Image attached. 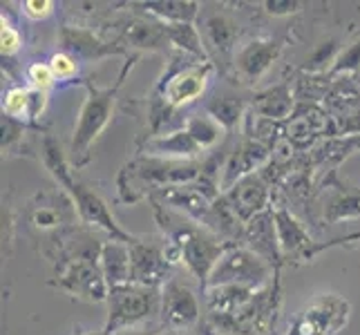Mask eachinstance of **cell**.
<instances>
[{
  "instance_id": "1",
  "label": "cell",
  "mask_w": 360,
  "mask_h": 335,
  "mask_svg": "<svg viewBox=\"0 0 360 335\" xmlns=\"http://www.w3.org/2000/svg\"><path fill=\"white\" fill-rule=\"evenodd\" d=\"M153 202V213L159 223L164 239L177 248L179 262L186 264L191 275L202 284V291L206 289L210 270L215 268L219 262V257L224 255V251L231 246L224 239H219L217 235H213L208 228L200 226L197 221L184 217L177 210H172L164 204Z\"/></svg>"
},
{
  "instance_id": "2",
  "label": "cell",
  "mask_w": 360,
  "mask_h": 335,
  "mask_svg": "<svg viewBox=\"0 0 360 335\" xmlns=\"http://www.w3.org/2000/svg\"><path fill=\"white\" fill-rule=\"evenodd\" d=\"M41 155H43L45 168L49 170V175L56 179L58 188H63V192H68L70 199L74 202V208H77L83 226L98 228V230L108 232L110 239H119L126 244H130L134 239V235L126 232L117 223V219L112 217V213H110L103 197L96 190H92L90 185H85L83 181L77 179V175H74V166L70 164L65 152L60 150V145L54 136L47 134L43 139Z\"/></svg>"
},
{
  "instance_id": "3",
  "label": "cell",
  "mask_w": 360,
  "mask_h": 335,
  "mask_svg": "<svg viewBox=\"0 0 360 335\" xmlns=\"http://www.w3.org/2000/svg\"><path fill=\"white\" fill-rule=\"evenodd\" d=\"M208 166L202 161H170L157 157H139L121 168L117 185L119 197L126 204H136L164 188H175V185H188L208 175Z\"/></svg>"
},
{
  "instance_id": "4",
  "label": "cell",
  "mask_w": 360,
  "mask_h": 335,
  "mask_svg": "<svg viewBox=\"0 0 360 335\" xmlns=\"http://www.w3.org/2000/svg\"><path fill=\"white\" fill-rule=\"evenodd\" d=\"M126 72H128V65L121 72L119 81L112 88H96V85L88 83V96H85V101L81 105L77 128H74V136L70 143V164L74 168H81L90 161L92 145L96 143L98 136H101V132L108 128L110 119H112L117 94H119Z\"/></svg>"
},
{
  "instance_id": "5",
  "label": "cell",
  "mask_w": 360,
  "mask_h": 335,
  "mask_svg": "<svg viewBox=\"0 0 360 335\" xmlns=\"http://www.w3.org/2000/svg\"><path fill=\"white\" fill-rule=\"evenodd\" d=\"M276 270L262 257L248 251L246 246L231 244L224 255L219 257L215 268L210 270L208 287H244L253 291H262L269 287L271 277H276ZM204 289V291H206Z\"/></svg>"
},
{
  "instance_id": "6",
  "label": "cell",
  "mask_w": 360,
  "mask_h": 335,
  "mask_svg": "<svg viewBox=\"0 0 360 335\" xmlns=\"http://www.w3.org/2000/svg\"><path fill=\"white\" fill-rule=\"evenodd\" d=\"M161 289L141 287V284H126L112 289L108 295V320L103 331L117 333L123 329H139V324L159 315Z\"/></svg>"
},
{
  "instance_id": "7",
  "label": "cell",
  "mask_w": 360,
  "mask_h": 335,
  "mask_svg": "<svg viewBox=\"0 0 360 335\" xmlns=\"http://www.w3.org/2000/svg\"><path fill=\"white\" fill-rule=\"evenodd\" d=\"M280 272H276L273 284L257 291L255 297L244 308L233 315H210V322L217 333L229 335H266L276 324V317L282 304L280 293Z\"/></svg>"
},
{
  "instance_id": "8",
  "label": "cell",
  "mask_w": 360,
  "mask_h": 335,
  "mask_svg": "<svg viewBox=\"0 0 360 335\" xmlns=\"http://www.w3.org/2000/svg\"><path fill=\"white\" fill-rule=\"evenodd\" d=\"M352 304L336 293L316 295L297 311L284 335H336L349 322Z\"/></svg>"
},
{
  "instance_id": "9",
  "label": "cell",
  "mask_w": 360,
  "mask_h": 335,
  "mask_svg": "<svg viewBox=\"0 0 360 335\" xmlns=\"http://www.w3.org/2000/svg\"><path fill=\"white\" fill-rule=\"evenodd\" d=\"M130 266L132 284L161 289L170 282L172 259L164 237H134L130 242Z\"/></svg>"
},
{
  "instance_id": "10",
  "label": "cell",
  "mask_w": 360,
  "mask_h": 335,
  "mask_svg": "<svg viewBox=\"0 0 360 335\" xmlns=\"http://www.w3.org/2000/svg\"><path fill=\"white\" fill-rule=\"evenodd\" d=\"M202 317L200 300L191 287L170 280L161 287V308L159 322L164 331H188Z\"/></svg>"
},
{
  "instance_id": "11",
  "label": "cell",
  "mask_w": 360,
  "mask_h": 335,
  "mask_svg": "<svg viewBox=\"0 0 360 335\" xmlns=\"http://www.w3.org/2000/svg\"><path fill=\"white\" fill-rule=\"evenodd\" d=\"M210 74H213L210 60L177 70L175 74H170V77L159 85L161 101L172 110L197 101V98H200L206 90V85L210 81Z\"/></svg>"
},
{
  "instance_id": "12",
  "label": "cell",
  "mask_w": 360,
  "mask_h": 335,
  "mask_svg": "<svg viewBox=\"0 0 360 335\" xmlns=\"http://www.w3.org/2000/svg\"><path fill=\"white\" fill-rule=\"evenodd\" d=\"M221 197L226 199V204L231 206V210L242 223L251 221L253 217L266 213L271 210V185L269 181L259 175V172H253L244 179H240L235 185L226 192H221Z\"/></svg>"
},
{
  "instance_id": "13",
  "label": "cell",
  "mask_w": 360,
  "mask_h": 335,
  "mask_svg": "<svg viewBox=\"0 0 360 335\" xmlns=\"http://www.w3.org/2000/svg\"><path fill=\"white\" fill-rule=\"evenodd\" d=\"M273 217H276V230H278L282 262H293V264L311 262L318 244L311 239V235L304 230L302 223L297 221V217L291 213V210L282 208V206L273 208Z\"/></svg>"
},
{
  "instance_id": "14",
  "label": "cell",
  "mask_w": 360,
  "mask_h": 335,
  "mask_svg": "<svg viewBox=\"0 0 360 335\" xmlns=\"http://www.w3.org/2000/svg\"><path fill=\"white\" fill-rule=\"evenodd\" d=\"M329 128L331 123L325 110H320L314 103H302L295 107L291 119L282 126V134L295 150H307L316 143V139L325 136Z\"/></svg>"
},
{
  "instance_id": "15",
  "label": "cell",
  "mask_w": 360,
  "mask_h": 335,
  "mask_svg": "<svg viewBox=\"0 0 360 335\" xmlns=\"http://www.w3.org/2000/svg\"><path fill=\"white\" fill-rule=\"evenodd\" d=\"M271 152L273 150L269 145L253 141L246 136V139L226 157V164L221 168V179H219L221 192H226L231 185H235L240 179L257 172L271 159Z\"/></svg>"
},
{
  "instance_id": "16",
  "label": "cell",
  "mask_w": 360,
  "mask_h": 335,
  "mask_svg": "<svg viewBox=\"0 0 360 335\" xmlns=\"http://www.w3.org/2000/svg\"><path fill=\"white\" fill-rule=\"evenodd\" d=\"M282 52V43L273 39H257L246 43L238 54H235V74L242 83H255L264 77L269 67L276 63Z\"/></svg>"
},
{
  "instance_id": "17",
  "label": "cell",
  "mask_w": 360,
  "mask_h": 335,
  "mask_svg": "<svg viewBox=\"0 0 360 335\" xmlns=\"http://www.w3.org/2000/svg\"><path fill=\"white\" fill-rule=\"evenodd\" d=\"M244 246L248 251H253L269 262L276 270H280L282 253H280V242H278V230H276V217H273V208L266 213L253 217L251 221L244 223Z\"/></svg>"
},
{
  "instance_id": "18",
  "label": "cell",
  "mask_w": 360,
  "mask_h": 335,
  "mask_svg": "<svg viewBox=\"0 0 360 335\" xmlns=\"http://www.w3.org/2000/svg\"><path fill=\"white\" fill-rule=\"evenodd\" d=\"M329 197L322 204L327 223H340V221H354L360 219V188L342 183L336 172H331L327 179Z\"/></svg>"
},
{
  "instance_id": "19",
  "label": "cell",
  "mask_w": 360,
  "mask_h": 335,
  "mask_svg": "<svg viewBox=\"0 0 360 335\" xmlns=\"http://www.w3.org/2000/svg\"><path fill=\"white\" fill-rule=\"evenodd\" d=\"M143 157H157V159H170V161H195V157L202 152V147L193 141V136L181 130L168 132V134H153L143 143Z\"/></svg>"
},
{
  "instance_id": "20",
  "label": "cell",
  "mask_w": 360,
  "mask_h": 335,
  "mask_svg": "<svg viewBox=\"0 0 360 335\" xmlns=\"http://www.w3.org/2000/svg\"><path fill=\"white\" fill-rule=\"evenodd\" d=\"M248 105H251V112L255 117H262L276 123L289 121L297 107L289 83H280V85H273V88L257 92Z\"/></svg>"
},
{
  "instance_id": "21",
  "label": "cell",
  "mask_w": 360,
  "mask_h": 335,
  "mask_svg": "<svg viewBox=\"0 0 360 335\" xmlns=\"http://www.w3.org/2000/svg\"><path fill=\"white\" fill-rule=\"evenodd\" d=\"M103 277L108 282V289H119L132 284V266H130V244L119 239H105L98 255Z\"/></svg>"
},
{
  "instance_id": "22",
  "label": "cell",
  "mask_w": 360,
  "mask_h": 335,
  "mask_svg": "<svg viewBox=\"0 0 360 335\" xmlns=\"http://www.w3.org/2000/svg\"><path fill=\"white\" fill-rule=\"evenodd\" d=\"M123 39L136 49H150V52H161L170 45L166 25L153 16H134L123 22Z\"/></svg>"
},
{
  "instance_id": "23",
  "label": "cell",
  "mask_w": 360,
  "mask_h": 335,
  "mask_svg": "<svg viewBox=\"0 0 360 335\" xmlns=\"http://www.w3.org/2000/svg\"><path fill=\"white\" fill-rule=\"evenodd\" d=\"M60 43H63L65 52L70 56L81 58V60H98L103 56H112V54L123 52L121 47L98 41L92 32L79 29V27H63V32H60Z\"/></svg>"
},
{
  "instance_id": "24",
  "label": "cell",
  "mask_w": 360,
  "mask_h": 335,
  "mask_svg": "<svg viewBox=\"0 0 360 335\" xmlns=\"http://www.w3.org/2000/svg\"><path fill=\"white\" fill-rule=\"evenodd\" d=\"M65 192H60L58 197L56 195H47V199L41 197V204H34L32 210H30V223L36 228V230H56L63 226L65 221H72L74 215L77 213V208H74V202L70 199L65 206H58V199H63Z\"/></svg>"
},
{
  "instance_id": "25",
  "label": "cell",
  "mask_w": 360,
  "mask_h": 335,
  "mask_svg": "<svg viewBox=\"0 0 360 335\" xmlns=\"http://www.w3.org/2000/svg\"><path fill=\"white\" fill-rule=\"evenodd\" d=\"M134 7H141L148 16L166 25H193L200 14V3L191 0H146V3H134Z\"/></svg>"
},
{
  "instance_id": "26",
  "label": "cell",
  "mask_w": 360,
  "mask_h": 335,
  "mask_svg": "<svg viewBox=\"0 0 360 335\" xmlns=\"http://www.w3.org/2000/svg\"><path fill=\"white\" fill-rule=\"evenodd\" d=\"M204 293L210 315H233L251 302L257 291L244 287H208Z\"/></svg>"
},
{
  "instance_id": "27",
  "label": "cell",
  "mask_w": 360,
  "mask_h": 335,
  "mask_svg": "<svg viewBox=\"0 0 360 335\" xmlns=\"http://www.w3.org/2000/svg\"><path fill=\"white\" fill-rule=\"evenodd\" d=\"M204 34L210 47H215L219 54H231L240 39V27L224 11H215L204 20Z\"/></svg>"
},
{
  "instance_id": "28",
  "label": "cell",
  "mask_w": 360,
  "mask_h": 335,
  "mask_svg": "<svg viewBox=\"0 0 360 335\" xmlns=\"http://www.w3.org/2000/svg\"><path fill=\"white\" fill-rule=\"evenodd\" d=\"M45 107V92L41 90H22L14 88L9 90L3 98V114L11 119H36Z\"/></svg>"
},
{
  "instance_id": "29",
  "label": "cell",
  "mask_w": 360,
  "mask_h": 335,
  "mask_svg": "<svg viewBox=\"0 0 360 335\" xmlns=\"http://www.w3.org/2000/svg\"><path fill=\"white\" fill-rule=\"evenodd\" d=\"M360 150V134H349V136H333L325 143L311 150V164L316 168H327V166H338L342 159H347L352 152Z\"/></svg>"
},
{
  "instance_id": "30",
  "label": "cell",
  "mask_w": 360,
  "mask_h": 335,
  "mask_svg": "<svg viewBox=\"0 0 360 335\" xmlns=\"http://www.w3.org/2000/svg\"><path fill=\"white\" fill-rule=\"evenodd\" d=\"M246 112V101L238 96H229V94H217L215 98H210L206 105V114L217 121L226 132L233 128H238V123L242 121Z\"/></svg>"
},
{
  "instance_id": "31",
  "label": "cell",
  "mask_w": 360,
  "mask_h": 335,
  "mask_svg": "<svg viewBox=\"0 0 360 335\" xmlns=\"http://www.w3.org/2000/svg\"><path fill=\"white\" fill-rule=\"evenodd\" d=\"M166 32H168V41L172 47L181 49L184 54L195 56L200 63H206L208 60L204 43H202V34L197 32L195 25H166Z\"/></svg>"
},
{
  "instance_id": "32",
  "label": "cell",
  "mask_w": 360,
  "mask_h": 335,
  "mask_svg": "<svg viewBox=\"0 0 360 335\" xmlns=\"http://www.w3.org/2000/svg\"><path fill=\"white\" fill-rule=\"evenodd\" d=\"M184 128L193 136V141L202 147V152L210 150V147H215L221 141L224 132H226L217 121H213L208 114H195L191 119H186Z\"/></svg>"
},
{
  "instance_id": "33",
  "label": "cell",
  "mask_w": 360,
  "mask_h": 335,
  "mask_svg": "<svg viewBox=\"0 0 360 335\" xmlns=\"http://www.w3.org/2000/svg\"><path fill=\"white\" fill-rule=\"evenodd\" d=\"M358 70H360V39L349 43L336 56L329 74H331V77H345V74H354Z\"/></svg>"
},
{
  "instance_id": "34",
  "label": "cell",
  "mask_w": 360,
  "mask_h": 335,
  "mask_svg": "<svg viewBox=\"0 0 360 335\" xmlns=\"http://www.w3.org/2000/svg\"><path fill=\"white\" fill-rule=\"evenodd\" d=\"M338 45L329 41V43H322L316 47V52L311 54V58H307V63H304V70L307 72H320V70H325L329 63L333 65V60H336L338 56Z\"/></svg>"
},
{
  "instance_id": "35",
  "label": "cell",
  "mask_w": 360,
  "mask_h": 335,
  "mask_svg": "<svg viewBox=\"0 0 360 335\" xmlns=\"http://www.w3.org/2000/svg\"><path fill=\"white\" fill-rule=\"evenodd\" d=\"M0 128H3V155L9 152L11 147H16L18 141L22 139L25 134V123L18 119H11L7 114H3L0 119Z\"/></svg>"
},
{
  "instance_id": "36",
  "label": "cell",
  "mask_w": 360,
  "mask_h": 335,
  "mask_svg": "<svg viewBox=\"0 0 360 335\" xmlns=\"http://www.w3.org/2000/svg\"><path fill=\"white\" fill-rule=\"evenodd\" d=\"M49 67H52L54 77L58 81H68L72 77H77L79 72V65H77V58L70 56L68 52H58L54 54L52 58H49Z\"/></svg>"
},
{
  "instance_id": "37",
  "label": "cell",
  "mask_w": 360,
  "mask_h": 335,
  "mask_svg": "<svg viewBox=\"0 0 360 335\" xmlns=\"http://www.w3.org/2000/svg\"><path fill=\"white\" fill-rule=\"evenodd\" d=\"M27 79L32 81L34 90H41V92H45L49 85H52V81H56L49 63H32L27 67Z\"/></svg>"
},
{
  "instance_id": "38",
  "label": "cell",
  "mask_w": 360,
  "mask_h": 335,
  "mask_svg": "<svg viewBox=\"0 0 360 335\" xmlns=\"http://www.w3.org/2000/svg\"><path fill=\"white\" fill-rule=\"evenodd\" d=\"M262 7L271 16H291L295 11H300L304 3H300V0H264Z\"/></svg>"
},
{
  "instance_id": "39",
  "label": "cell",
  "mask_w": 360,
  "mask_h": 335,
  "mask_svg": "<svg viewBox=\"0 0 360 335\" xmlns=\"http://www.w3.org/2000/svg\"><path fill=\"white\" fill-rule=\"evenodd\" d=\"M0 45H3V56H14L20 49V34L5 18H3V29H0Z\"/></svg>"
},
{
  "instance_id": "40",
  "label": "cell",
  "mask_w": 360,
  "mask_h": 335,
  "mask_svg": "<svg viewBox=\"0 0 360 335\" xmlns=\"http://www.w3.org/2000/svg\"><path fill=\"white\" fill-rule=\"evenodd\" d=\"M20 7H22V14L30 20H43L54 11L52 0H25Z\"/></svg>"
},
{
  "instance_id": "41",
  "label": "cell",
  "mask_w": 360,
  "mask_h": 335,
  "mask_svg": "<svg viewBox=\"0 0 360 335\" xmlns=\"http://www.w3.org/2000/svg\"><path fill=\"white\" fill-rule=\"evenodd\" d=\"M354 244H360V228L349 232V235H342L338 239H331V242H325V244H318L316 251H314V257L320 255L322 251H329V248H336V246H354Z\"/></svg>"
},
{
  "instance_id": "42",
  "label": "cell",
  "mask_w": 360,
  "mask_h": 335,
  "mask_svg": "<svg viewBox=\"0 0 360 335\" xmlns=\"http://www.w3.org/2000/svg\"><path fill=\"white\" fill-rule=\"evenodd\" d=\"M110 335H159L157 331H150V329H123V331H117V333H110Z\"/></svg>"
},
{
  "instance_id": "43",
  "label": "cell",
  "mask_w": 360,
  "mask_h": 335,
  "mask_svg": "<svg viewBox=\"0 0 360 335\" xmlns=\"http://www.w3.org/2000/svg\"><path fill=\"white\" fill-rule=\"evenodd\" d=\"M79 335H108L103 329H94V331H85V333H79Z\"/></svg>"
},
{
  "instance_id": "44",
  "label": "cell",
  "mask_w": 360,
  "mask_h": 335,
  "mask_svg": "<svg viewBox=\"0 0 360 335\" xmlns=\"http://www.w3.org/2000/svg\"><path fill=\"white\" fill-rule=\"evenodd\" d=\"M159 335H188L186 331H161Z\"/></svg>"
}]
</instances>
